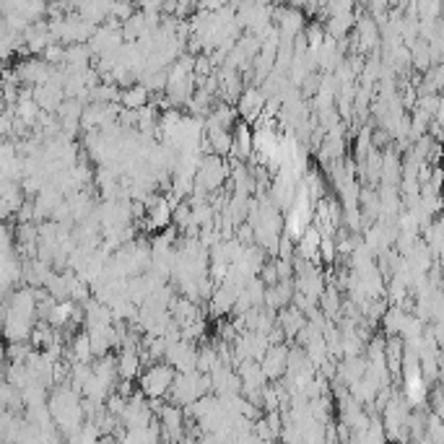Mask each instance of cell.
<instances>
[{
  "mask_svg": "<svg viewBox=\"0 0 444 444\" xmlns=\"http://www.w3.org/2000/svg\"><path fill=\"white\" fill-rule=\"evenodd\" d=\"M174 377H177V369L169 366L166 361L161 364H151L146 372L140 374L138 387L146 392L148 400H156V397H169V389L174 385Z\"/></svg>",
  "mask_w": 444,
  "mask_h": 444,
  "instance_id": "1",
  "label": "cell"
},
{
  "mask_svg": "<svg viewBox=\"0 0 444 444\" xmlns=\"http://www.w3.org/2000/svg\"><path fill=\"white\" fill-rule=\"evenodd\" d=\"M265 107H268V96L260 91V86H247V91L237 101V112H239L241 123L247 125H255L263 117Z\"/></svg>",
  "mask_w": 444,
  "mask_h": 444,
  "instance_id": "2",
  "label": "cell"
},
{
  "mask_svg": "<svg viewBox=\"0 0 444 444\" xmlns=\"http://www.w3.org/2000/svg\"><path fill=\"white\" fill-rule=\"evenodd\" d=\"M288 346L283 343V346H273L271 351H268V356L260 361V366H263V374L268 382H280V377L288 372Z\"/></svg>",
  "mask_w": 444,
  "mask_h": 444,
  "instance_id": "3",
  "label": "cell"
},
{
  "mask_svg": "<svg viewBox=\"0 0 444 444\" xmlns=\"http://www.w3.org/2000/svg\"><path fill=\"white\" fill-rule=\"evenodd\" d=\"M117 372H120V380L123 382L140 380V374H143V356H140V351H120Z\"/></svg>",
  "mask_w": 444,
  "mask_h": 444,
  "instance_id": "4",
  "label": "cell"
},
{
  "mask_svg": "<svg viewBox=\"0 0 444 444\" xmlns=\"http://www.w3.org/2000/svg\"><path fill=\"white\" fill-rule=\"evenodd\" d=\"M148 99H151V93H148V89L143 84L127 86V89H123V93H120V107L140 112V109L148 107Z\"/></svg>",
  "mask_w": 444,
  "mask_h": 444,
  "instance_id": "5",
  "label": "cell"
},
{
  "mask_svg": "<svg viewBox=\"0 0 444 444\" xmlns=\"http://www.w3.org/2000/svg\"><path fill=\"white\" fill-rule=\"evenodd\" d=\"M408 319H411V312H405L403 307H389L387 309V314L382 317V330L387 333V338L389 335H403V330H405V325H408Z\"/></svg>",
  "mask_w": 444,
  "mask_h": 444,
  "instance_id": "6",
  "label": "cell"
},
{
  "mask_svg": "<svg viewBox=\"0 0 444 444\" xmlns=\"http://www.w3.org/2000/svg\"><path fill=\"white\" fill-rule=\"evenodd\" d=\"M405 400L411 403V408H421V405L426 403V395H428V387H426V380L423 377H405Z\"/></svg>",
  "mask_w": 444,
  "mask_h": 444,
  "instance_id": "7",
  "label": "cell"
},
{
  "mask_svg": "<svg viewBox=\"0 0 444 444\" xmlns=\"http://www.w3.org/2000/svg\"><path fill=\"white\" fill-rule=\"evenodd\" d=\"M205 138H208L210 148H213V154L226 159V156H232L234 151V135L232 130H205Z\"/></svg>",
  "mask_w": 444,
  "mask_h": 444,
  "instance_id": "8",
  "label": "cell"
},
{
  "mask_svg": "<svg viewBox=\"0 0 444 444\" xmlns=\"http://www.w3.org/2000/svg\"><path fill=\"white\" fill-rule=\"evenodd\" d=\"M338 260V244H335V239H322V244H319V263H335Z\"/></svg>",
  "mask_w": 444,
  "mask_h": 444,
  "instance_id": "9",
  "label": "cell"
}]
</instances>
